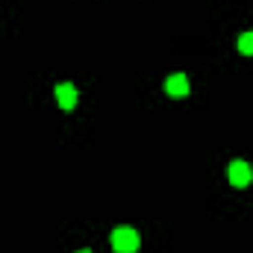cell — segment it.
Masks as SVG:
<instances>
[{
  "label": "cell",
  "instance_id": "1",
  "mask_svg": "<svg viewBox=\"0 0 253 253\" xmlns=\"http://www.w3.org/2000/svg\"><path fill=\"white\" fill-rule=\"evenodd\" d=\"M109 245L115 253H138L141 248V236L135 227H115L109 236Z\"/></svg>",
  "mask_w": 253,
  "mask_h": 253
},
{
  "label": "cell",
  "instance_id": "2",
  "mask_svg": "<svg viewBox=\"0 0 253 253\" xmlns=\"http://www.w3.org/2000/svg\"><path fill=\"white\" fill-rule=\"evenodd\" d=\"M227 180H230L233 189H245V186H251V180H253V168L245 159H233L227 165Z\"/></svg>",
  "mask_w": 253,
  "mask_h": 253
},
{
  "label": "cell",
  "instance_id": "3",
  "mask_svg": "<svg viewBox=\"0 0 253 253\" xmlns=\"http://www.w3.org/2000/svg\"><path fill=\"white\" fill-rule=\"evenodd\" d=\"M53 97H56V106H59V109H65V112H71V109L80 103V91H77V85H74L71 80L56 83V88H53Z\"/></svg>",
  "mask_w": 253,
  "mask_h": 253
},
{
  "label": "cell",
  "instance_id": "4",
  "mask_svg": "<svg viewBox=\"0 0 253 253\" xmlns=\"http://www.w3.org/2000/svg\"><path fill=\"white\" fill-rule=\"evenodd\" d=\"M165 94L168 97H189L191 94V80L186 77V74H171L168 80H165Z\"/></svg>",
  "mask_w": 253,
  "mask_h": 253
},
{
  "label": "cell",
  "instance_id": "5",
  "mask_svg": "<svg viewBox=\"0 0 253 253\" xmlns=\"http://www.w3.org/2000/svg\"><path fill=\"white\" fill-rule=\"evenodd\" d=\"M236 47H239V53H242V56H253V30H245V33L239 36Z\"/></svg>",
  "mask_w": 253,
  "mask_h": 253
},
{
  "label": "cell",
  "instance_id": "6",
  "mask_svg": "<svg viewBox=\"0 0 253 253\" xmlns=\"http://www.w3.org/2000/svg\"><path fill=\"white\" fill-rule=\"evenodd\" d=\"M77 253H91V251H77Z\"/></svg>",
  "mask_w": 253,
  "mask_h": 253
}]
</instances>
